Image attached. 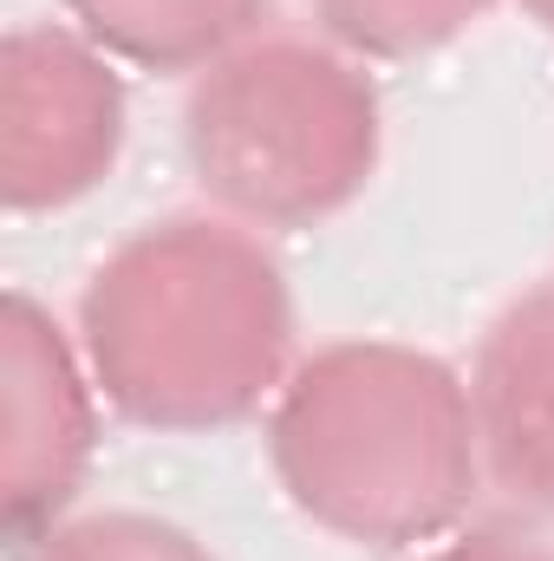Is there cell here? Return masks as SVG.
Listing matches in <instances>:
<instances>
[{
	"label": "cell",
	"mask_w": 554,
	"mask_h": 561,
	"mask_svg": "<svg viewBox=\"0 0 554 561\" xmlns=\"http://www.w3.org/2000/svg\"><path fill=\"white\" fill-rule=\"evenodd\" d=\"M99 399L143 431H229L293 373V294L235 216H170L125 236L79 294Z\"/></svg>",
	"instance_id": "6da1fadb"
},
{
	"label": "cell",
	"mask_w": 554,
	"mask_h": 561,
	"mask_svg": "<svg viewBox=\"0 0 554 561\" xmlns=\"http://www.w3.org/2000/svg\"><path fill=\"white\" fill-rule=\"evenodd\" d=\"M268 463L287 503L353 549L437 542L483 483L470 379L405 340H333L287 373Z\"/></svg>",
	"instance_id": "7a4b0ae2"
},
{
	"label": "cell",
	"mask_w": 554,
	"mask_h": 561,
	"mask_svg": "<svg viewBox=\"0 0 554 561\" xmlns=\"http://www.w3.org/2000/svg\"><path fill=\"white\" fill-rule=\"evenodd\" d=\"M385 112L372 72L333 39L262 33L196 72L183 150L203 196L249 229H313L379 170Z\"/></svg>",
	"instance_id": "3957f363"
},
{
	"label": "cell",
	"mask_w": 554,
	"mask_h": 561,
	"mask_svg": "<svg viewBox=\"0 0 554 561\" xmlns=\"http://www.w3.org/2000/svg\"><path fill=\"white\" fill-rule=\"evenodd\" d=\"M125 79L79 26H13L0 39V196L46 216L92 196L125 150Z\"/></svg>",
	"instance_id": "277c9868"
},
{
	"label": "cell",
	"mask_w": 554,
	"mask_h": 561,
	"mask_svg": "<svg viewBox=\"0 0 554 561\" xmlns=\"http://www.w3.org/2000/svg\"><path fill=\"white\" fill-rule=\"evenodd\" d=\"M99 450V379L33 294L0 307V503L20 542L59 529Z\"/></svg>",
	"instance_id": "5b68a950"
},
{
	"label": "cell",
	"mask_w": 554,
	"mask_h": 561,
	"mask_svg": "<svg viewBox=\"0 0 554 561\" xmlns=\"http://www.w3.org/2000/svg\"><path fill=\"white\" fill-rule=\"evenodd\" d=\"M470 405L496 490L554 516V275L489 320L470 366Z\"/></svg>",
	"instance_id": "8992f818"
},
{
	"label": "cell",
	"mask_w": 554,
	"mask_h": 561,
	"mask_svg": "<svg viewBox=\"0 0 554 561\" xmlns=\"http://www.w3.org/2000/svg\"><path fill=\"white\" fill-rule=\"evenodd\" d=\"M66 13L105 59L143 72H209L262 39L275 0H66Z\"/></svg>",
	"instance_id": "52a82bcc"
},
{
	"label": "cell",
	"mask_w": 554,
	"mask_h": 561,
	"mask_svg": "<svg viewBox=\"0 0 554 561\" xmlns=\"http://www.w3.org/2000/svg\"><path fill=\"white\" fill-rule=\"evenodd\" d=\"M496 0H313L320 33L353 59H417L463 39Z\"/></svg>",
	"instance_id": "ba28073f"
},
{
	"label": "cell",
	"mask_w": 554,
	"mask_h": 561,
	"mask_svg": "<svg viewBox=\"0 0 554 561\" xmlns=\"http://www.w3.org/2000/svg\"><path fill=\"white\" fill-rule=\"evenodd\" d=\"M33 561H216V556L163 516L105 510V516H79V523L46 529Z\"/></svg>",
	"instance_id": "9c48e42d"
},
{
	"label": "cell",
	"mask_w": 554,
	"mask_h": 561,
	"mask_svg": "<svg viewBox=\"0 0 554 561\" xmlns=\"http://www.w3.org/2000/svg\"><path fill=\"white\" fill-rule=\"evenodd\" d=\"M430 561H554L549 536H516V529H470Z\"/></svg>",
	"instance_id": "30bf717a"
},
{
	"label": "cell",
	"mask_w": 554,
	"mask_h": 561,
	"mask_svg": "<svg viewBox=\"0 0 554 561\" xmlns=\"http://www.w3.org/2000/svg\"><path fill=\"white\" fill-rule=\"evenodd\" d=\"M522 7H529V20H535L542 33H554V0H522Z\"/></svg>",
	"instance_id": "8fae6325"
}]
</instances>
